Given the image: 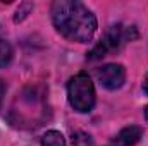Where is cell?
<instances>
[{"label": "cell", "instance_id": "1", "mask_svg": "<svg viewBox=\"0 0 148 146\" xmlns=\"http://www.w3.org/2000/svg\"><path fill=\"white\" fill-rule=\"evenodd\" d=\"M52 21L64 38L88 43L97 31L95 14L77 0H57L52 5Z\"/></svg>", "mask_w": 148, "mask_h": 146}, {"label": "cell", "instance_id": "2", "mask_svg": "<svg viewBox=\"0 0 148 146\" xmlns=\"http://www.w3.org/2000/svg\"><path fill=\"white\" fill-rule=\"evenodd\" d=\"M67 98L76 112L88 113L95 107V86L86 72H79L67 83Z\"/></svg>", "mask_w": 148, "mask_h": 146}, {"label": "cell", "instance_id": "3", "mask_svg": "<svg viewBox=\"0 0 148 146\" xmlns=\"http://www.w3.org/2000/svg\"><path fill=\"white\" fill-rule=\"evenodd\" d=\"M133 38H136L134 28H124L121 24L112 26L107 31V35L100 40V43L97 46H93V50L88 53V60H100L103 57H107L112 52H117L126 41H131Z\"/></svg>", "mask_w": 148, "mask_h": 146}, {"label": "cell", "instance_id": "4", "mask_svg": "<svg viewBox=\"0 0 148 146\" xmlns=\"http://www.w3.org/2000/svg\"><path fill=\"white\" fill-rule=\"evenodd\" d=\"M97 76H98V81L102 83L103 88L114 91V89H119L124 84L126 71L121 64H107V65H103L97 71Z\"/></svg>", "mask_w": 148, "mask_h": 146}, {"label": "cell", "instance_id": "5", "mask_svg": "<svg viewBox=\"0 0 148 146\" xmlns=\"http://www.w3.org/2000/svg\"><path fill=\"white\" fill-rule=\"evenodd\" d=\"M140 138H141V129L136 126H129V127H124L117 134L115 141H119L122 146H134L140 141Z\"/></svg>", "mask_w": 148, "mask_h": 146}, {"label": "cell", "instance_id": "6", "mask_svg": "<svg viewBox=\"0 0 148 146\" xmlns=\"http://www.w3.org/2000/svg\"><path fill=\"white\" fill-rule=\"evenodd\" d=\"M41 146H66V139L59 131H48L41 138Z\"/></svg>", "mask_w": 148, "mask_h": 146}, {"label": "cell", "instance_id": "7", "mask_svg": "<svg viewBox=\"0 0 148 146\" xmlns=\"http://www.w3.org/2000/svg\"><path fill=\"white\" fill-rule=\"evenodd\" d=\"M12 55H14V52H12L10 43L5 41L3 38H0V69H2V67H7V65L10 64Z\"/></svg>", "mask_w": 148, "mask_h": 146}, {"label": "cell", "instance_id": "8", "mask_svg": "<svg viewBox=\"0 0 148 146\" xmlns=\"http://www.w3.org/2000/svg\"><path fill=\"white\" fill-rule=\"evenodd\" d=\"M71 143H73V146H93V138H91L88 132L77 131V132L73 134Z\"/></svg>", "mask_w": 148, "mask_h": 146}, {"label": "cell", "instance_id": "9", "mask_svg": "<svg viewBox=\"0 0 148 146\" xmlns=\"http://www.w3.org/2000/svg\"><path fill=\"white\" fill-rule=\"evenodd\" d=\"M33 9V3H23L19 9H17V14H16V17H14V21L16 23H19V21H23L26 16H28V12Z\"/></svg>", "mask_w": 148, "mask_h": 146}, {"label": "cell", "instance_id": "10", "mask_svg": "<svg viewBox=\"0 0 148 146\" xmlns=\"http://www.w3.org/2000/svg\"><path fill=\"white\" fill-rule=\"evenodd\" d=\"M3 93H5V84H3V81L0 79V105H2V100H3Z\"/></svg>", "mask_w": 148, "mask_h": 146}, {"label": "cell", "instance_id": "11", "mask_svg": "<svg viewBox=\"0 0 148 146\" xmlns=\"http://www.w3.org/2000/svg\"><path fill=\"white\" fill-rule=\"evenodd\" d=\"M143 91L148 95V76L145 77V83H143Z\"/></svg>", "mask_w": 148, "mask_h": 146}, {"label": "cell", "instance_id": "12", "mask_svg": "<svg viewBox=\"0 0 148 146\" xmlns=\"http://www.w3.org/2000/svg\"><path fill=\"white\" fill-rule=\"evenodd\" d=\"M107 146H122V145H121L119 141H115V139H114V141H112L110 145H107Z\"/></svg>", "mask_w": 148, "mask_h": 146}, {"label": "cell", "instance_id": "13", "mask_svg": "<svg viewBox=\"0 0 148 146\" xmlns=\"http://www.w3.org/2000/svg\"><path fill=\"white\" fill-rule=\"evenodd\" d=\"M145 119H147V120H148V105H147V107H145Z\"/></svg>", "mask_w": 148, "mask_h": 146}]
</instances>
